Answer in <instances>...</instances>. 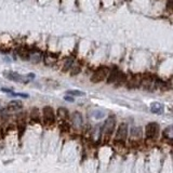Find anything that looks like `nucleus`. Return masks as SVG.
Segmentation results:
<instances>
[{"label": "nucleus", "mask_w": 173, "mask_h": 173, "mask_svg": "<svg viewBox=\"0 0 173 173\" xmlns=\"http://www.w3.org/2000/svg\"><path fill=\"white\" fill-rule=\"evenodd\" d=\"M159 124L157 122H150L145 128V135L147 139H154L159 134Z\"/></svg>", "instance_id": "f257e3e1"}, {"label": "nucleus", "mask_w": 173, "mask_h": 173, "mask_svg": "<svg viewBox=\"0 0 173 173\" xmlns=\"http://www.w3.org/2000/svg\"><path fill=\"white\" fill-rule=\"evenodd\" d=\"M42 118H43V124L51 126L54 123V111L51 106H44L42 109Z\"/></svg>", "instance_id": "f03ea898"}, {"label": "nucleus", "mask_w": 173, "mask_h": 173, "mask_svg": "<svg viewBox=\"0 0 173 173\" xmlns=\"http://www.w3.org/2000/svg\"><path fill=\"white\" fill-rule=\"evenodd\" d=\"M107 76H108V68L101 67V68H98V69L92 75L91 81L94 83H98V82H101V81L105 80Z\"/></svg>", "instance_id": "7ed1b4c3"}, {"label": "nucleus", "mask_w": 173, "mask_h": 173, "mask_svg": "<svg viewBox=\"0 0 173 173\" xmlns=\"http://www.w3.org/2000/svg\"><path fill=\"white\" fill-rule=\"evenodd\" d=\"M128 136V124L127 123H121L118 127L116 132V136H115V142H120L123 143Z\"/></svg>", "instance_id": "20e7f679"}, {"label": "nucleus", "mask_w": 173, "mask_h": 173, "mask_svg": "<svg viewBox=\"0 0 173 173\" xmlns=\"http://www.w3.org/2000/svg\"><path fill=\"white\" fill-rule=\"evenodd\" d=\"M3 76H5L7 79H9V80L15 81V82H20V83L28 82L27 78L20 75V74H18V72H3Z\"/></svg>", "instance_id": "39448f33"}, {"label": "nucleus", "mask_w": 173, "mask_h": 173, "mask_svg": "<svg viewBox=\"0 0 173 173\" xmlns=\"http://www.w3.org/2000/svg\"><path fill=\"white\" fill-rule=\"evenodd\" d=\"M115 126H116V120H115V118H114V117H108V118L105 120V122H104V126H103L104 134L111 135V133L114 132Z\"/></svg>", "instance_id": "423d86ee"}, {"label": "nucleus", "mask_w": 173, "mask_h": 173, "mask_svg": "<svg viewBox=\"0 0 173 173\" xmlns=\"http://www.w3.org/2000/svg\"><path fill=\"white\" fill-rule=\"evenodd\" d=\"M150 111H152V114L161 115L163 114V111H165V106L161 103H159V102H152V103L150 104Z\"/></svg>", "instance_id": "0eeeda50"}, {"label": "nucleus", "mask_w": 173, "mask_h": 173, "mask_svg": "<svg viewBox=\"0 0 173 173\" xmlns=\"http://www.w3.org/2000/svg\"><path fill=\"white\" fill-rule=\"evenodd\" d=\"M122 74L119 70H113L111 72V75L108 76V79H107V82L108 83H114V82H120L121 81V77Z\"/></svg>", "instance_id": "6e6552de"}, {"label": "nucleus", "mask_w": 173, "mask_h": 173, "mask_svg": "<svg viewBox=\"0 0 173 173\" xmlns=\"http://www.w3.org/2000/svg\"><path fill=\"white\" fill-rule=\"evenodd\" d=\"M22 107H23V103L20 100H13L8 104V111H20V109H22Z\"/></svg>", "instance_id": "1a4fd4ad"}, {"label": "nucleus", "mask_w": 173, "mask_h": 173, "mask_svg": "<svg viewBox=\"0 0 173 173\" xmlns=\"http://www.w3.org/2000/svg\"><path fill=\"white\" fill-rule=\"evenodd\" d=\"M72 122L74 123V126H75L76 128H80L81 126H82V116H81L80 113H74V114L72 115Z\"/></svg>", "instance_id": "9d476101"}, {"label": "nucleus", "mask_w": 173, "mask_h": 173, "mask_svg": "<svg viewBox=\"0 0 173 173\" xmlns=\"http://www.w3.org/2000/svg\"><path fill=\"white\" fill-rule=\"evenodd\" d=\"M30 120L33 122H36V123H39V122L41 121L40 113H39L38 108H33L30 111Z\"/></svg>", "instance_id": "9b49d317"}, {"label": "nucleus", "mask_w": 173, "mask_h": 173, "mask_svg": "<svg viewBox=\"0 0 173 173\" xmlns=\"http://www.w3.org/2000/svg\"><path fill=\"white\" fill-rule=\"evenodd\" d=\"M40 59H41V55H40V53H38V52H29V59L31 62L34 63H38L39 61H40Z\"/></svg>", "instance_id": "f8f14e48"}, {"label": "nucleus", "mask_w": 173, "mask_h": 173, "mask_svg": "<svg viewBox=\"0 0 173 173\" xmlns=\"http://www.w3.org/2000/svg\"><path fill=\"white\" fill-rule=\"evenodd\" d=\"M131 135L134 137H141L142 136V129L139 127H133L131 129Z\"/></svg>", "instance_id": "ddd939ff"}, {"label": "nucleus", "mask_w": 173, "mask_h": 173, "mask_svg": "<svg viewBox=\"0 0 173 173\" xmlns=\"http://www.w3.org/2000/svg\"><path fill=\"white\" fill-rule=\"evenodd\" d=\"M57 114H59V117L61 119H67L68 117H69V114H68V111H66L65 108H59V111H57Z\"/></svg>", "instance_id": "4468645a"}, {"label": "nucleus", "mask_w": 173, "mask_h": 173, "mask_svg": "<svg viewBox=\"0 0 173 173\" xmlns=\"http://www.w3.org/2000/svg\"><path fill=\"white\" fill-rule=\"evenodd\" d=\"M67 95H70V96H83L85 95V92L82 91H79V90H69L66 92Z\"/></svg>", "instance_id": "2eb2a0df"}, {"label": "nucleus", "mask_w": 173, "mask_h": 173, "mask_svg": "<svg viewBox=\"0 0 173 173\" xmlns=\"http://www.w3.org/2000/svg\"><path fill=\"white\" fill-rule=\"evenodd\" d=\"M171 130H172V128H171V127H168V128H167V129H165V133H163L165 137H167V139H172V134H171Z\"/></svg>", "instance_id": "dca6fc26"}, {"label": "nucleus", "mask_w": 173, "mask_h": 173, "mask_svg": "<svg viewBox=\"0 0 173 173\" xmlns=\"http://www.w3.org/2000/svg\"><path fill=\"white\" fill-rule=\"evenodd\" d=\"M72 59H66V62H65V65H64V70H67L72 67Z\"/></svg>", "instance_id": "f3484780"}, {"label": "nucleus", "mask_w": 173, "mask_h": 173, "mask_svg": "<svg viewBox=\"0 0 173 173\" xmlns=\"http://www.w3.org/2000/svg\"><path fill=\"white\" fill-rule=\"evenodd\" d=\"M80 67H75L74 69L72 70V72H70V75L72 76H75V75H77V74H79L80 72Z\"/></svg>", "instance_id": "a211bd4d"}, {"label": "nucleus", "mask_w": 173, "mask_h": 173, "mask_svg": "<svg viewBox=\"0 0 173 173\" xmlns=\"http://www.w3.org/2000/svg\"><path fill=\"white\" fill-rule=\"evenodd\" d=\"M61 128H62L64 132H66V131H68V130H69V126H68L66 122H63V123L61 124Z\"/></svg>", "instance_id": "6ab92c4d"}, {"label": "nucleus", "mask_w": 173, "mask_h": 173, "mask_svg": "<svg viewBox=\"0 0 173 173\" xmlns=\"http://www.w3.org/2000/svg\"><path fill=\"white\" fill-rule=\"evenodd\" d=\"M64 100H65V101H67V102H70V103H72V102L75 101V100H74V98H72L70 95L64 96Z\"/></svg>", "instance_id": "aec40b11"}]
</instances>
